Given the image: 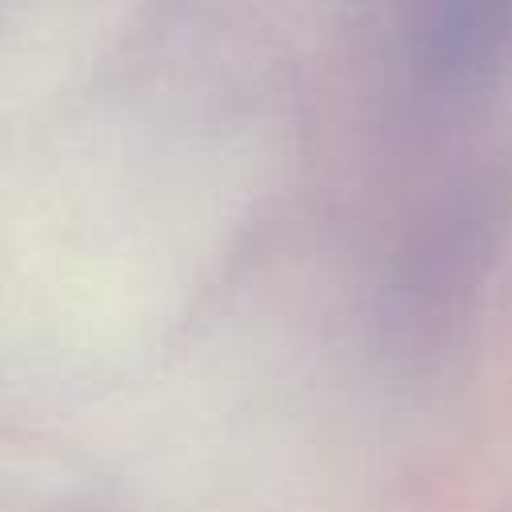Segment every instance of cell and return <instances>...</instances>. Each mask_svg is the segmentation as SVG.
Returning a JSON list of instances; mask_svg holds the SVG:
<instances>
[{
	"mask_svg": "<svg viewBox=\"0 0 512 512\" xmlns=\"http://www.w3.org/2000/svg\"><path fill=\"white\" fill-rule=\"evenodd\" d=\"M468 12H476L468 20H480L484 28H492V24H496V32L512 28V0H468Z\"/></svg>",
	"mask_w": 512,
	"mask_h": 512,
	"instance_id": "cell-1",
	"label": "cell"
}]
</instances>
